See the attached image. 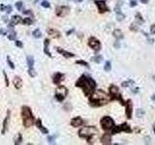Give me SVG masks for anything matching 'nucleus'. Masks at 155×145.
Masks as SVG:
<instances>
[{"instance_id": "9b49d317", "label": "nucleus", "mask_w": 155, "mask_h": 145, "mask_svg": "<svg viewBox=\"0 0 155 145\" xmlns=\"http://www.w3.org/2000/svg\"><path fill=\"white\" fill-rule=\"evenodd\" d=\"M88 45H89L91 48H93L96 52L101 49V43L98 39H96L95 37H90L89 38V40H88Z\"/></svg>"}, {"instance_id": "b1692460", "label": "nucleus", "mask_w": 155, "mask_h": 145, "mask_svg": "<svg viewBox=\"0 0 155 145\" xmlns=\"http://www.w3.org/2000/svg\"><path fill=\"white\" fill-rule=\"evenodd\" d=\"M9 34H7L8 35V39L10 41H16V31L14 30V29H12V28H10L9 27Z\"/></svg>"}, {"instance_id": "37998d69", "label": "nucleus", "mask_w": 155, "mask_h": 145, "mask_svg": "<svg viewBox=\"0 0 155 145\" xmlns=\"http://www.w3.org/2000/svg\"><path fill=\"white\" fill-rule=\"evenodd\" d=\"M130 29H131L132 31H134V32H137V31H138V27H137L136 24H131Z\"/></svg>"}, {"instance_id": "bb28decb", "label": "nucleus", "mask_w": 155, "mask_h": 145, "mask_svg": "<svg viewBox=\"0 0 155 145\" xmlns=\"http://www.w3.org/2000/svg\"><path fill=\"white\" fill-rule=\"evenodd\" d=\"M32 35H33V37L36 38V39H39V38H41L42 37V33L40 31V29H35L34 31L32 32Z\"/></svg>"}, {"instance_id": "c85d7f7f", "label": "nucleus", "mask_w": 155, "mask_h": 145, "mask_svg": "<svg viewBox=\"0 0 155 145\" xmlns=\"http://www.w3.org/2000/svg\"><path fill=\"white\" fill-rule=\"evenodd\" d=\"M91 60L92 61H94L95 63H100V62L103 60V56H102V55H97V56H94V57H92L91 58Z\"/></svg>"}, {"instance_id": "c9c22d12", "label": "nucleus", "mask_w": 155, "mask_h": 145, "mask_svg": "<svg viewBox=\"0 0 155 145\" xmlns=\"http://www.w3.org/2000/svg\"><path fill=\"white\" fill-rule=\"evenodd\" d=\"M22 6H24V4H22L21 1H18L16 3V9L19 10V11H21V10L22 9Z\"/></svg>"}, {"instance_id": "e433bc0d", "label": "nucleus", "mask_w": 155, "mask_h": 145, "mask_svg": "<svg viewBox=\"0 0 155 145\" xmlns=\"http://www.w3.org/2000/svg\"><path fill=\"white\" fill-rule=\"evenodd\" d=\"M42 6L44 8H49V7H51V5H49V3L47 1V0H43V1H42Z\"/></svg>"}, {"instance_id": "a19ab883", "label": "nucleus", "mask_w": 155, "mask_h": 145, "mask_svg": "<svg viewBox=\"0 0 155 145\" xmlns=\"http://www.w3.org/2000/svg\"><path fill=\"white\" fill-rule=\"evenodd\" d=\"M56 138V136H49L48 137V141L49 143H54V139Z\"/></svg>"}, {"instance_id": "e2e57ef3", "label": "nucleus", "mask_w": 155, "mask_h": 145, "mask_svg": "<svg viewBox=\"0 0 155 145\" xmlns=\"http://www.w3.org/2000/svg\"><path fill=\"white\" fill-rule=\"evenodd\" d=\"M153 80L155 81V75H153Z\"/></svg>"}, {"instance_id": "864d4df0", "label": "nucleus", "mask_w": 155, "mask_h": 145, "mask_svg": "<svg viewBox=\"0 0 155 145\" xmlns=\"http://www.w3.org/2000/svg\"><path fill=\"white\" fill-rule=\"evenodd\" d=\"M75 31V29L73 28V29H71V30H69V31H67V33H66V35H71L72 34V32H74Z\"/></svg>"}, {"instance_id": "f704fd0d", "label": "nucleus", "mask_w": 155, "mask_h": 145, "mask_svg": "<svg viewBox=\"0 0 155 145\" xmlns=\"http://www.w3.org/2000/svg\"><path fill=\"white\" fill-rule=\"evenodd\" d=\"M7 62H8L9 67L14 70V69H15V65H14V63H13V62L11 61V59H10V56H7Z\"/></svg>"}, {"instance_id": "4d7b16f0", "label": "nucleus", "mask_w": 155, "mask_h": 145, "mask_svg": "<svg viewBox=\"0 0 155 145\" xmlns=\"http://www.w3.org/2000/svg\"><path fill=\"white\" fill-rule=\"evenodd\" d=\"M144 139H146V143H149V140H150L149 137H146Z\"/></svg>"}, {"instance_id": "412c9836", "label": "nucleus", "mask_w": 155, "mask_h": 145, "mask_svg": "<svg viewBox=\"0 0 155 145\" xmlns=\"http://www.w3.org/2000/svg\"><path fill=\"white\" fill-rule=\"evenodd\" d=\"M56 51L58 52V53H60V54L63 55L65 58H73V57H75V54L71 53V52H69V51H66V50H64V49H62L61 48H56Z\"/></svg>"}, {"instance_id": "f257e3e1", "label": "nucleus", "mask_w": 155, "mask_h": 145, "mask_svg": "<svg viewBox=\"0 0 155 145\" xmlns=\"http://www.w3.org/2000/svg\"><path fill=\"white\" fill-rule=\"evenodd\" d=\"M96 81L90 77H87L85 75H82L76 82V87L81 88L84 95L86 97H89L93 93L95 88H96Z\"/></svg>"}, {"instance_id": "a211bd4d", "label": "nucleus", "mask_w": 155, "mask_h": 145, "mask_svg": "<svg viewBox=\"0 0 155 145\" xmlns=\"http://www.w3.org/2000/svg\"><path fill=\"white\" fill-rule=\"evenodd\" d=\"M70 124H71L72 127L78 128V127L82 126V124H84V120H82L81 117H75V118H73V119L71 120Z\"/></svg>"}, {"instance_id": "dca6fc26", "label": "nucleus", "mask_w": 155, "mask_h": 145, "mask_svg": "<svg viewBox=\"0 0 155 145\" xmlns=\"http://www.w3.org/2000/svg\"><path fill=\"white\" fill-rule=\"evenodd\" d=\"M47 33L49 37H51L52 39H58V38H60V36H61L60 32L54 28H49L47 30Z\"/></svg>"}, {"instance_id": "4c0bfd02", "label": "nucleus", "mask_w": 155, "mask_h": 145, "mask_svg": "<svg viewBox=\"0 0 155 145\" xmlns=\"http://www.w3.org/2000/svg\"><path fill=\"white\" fill-rule=\"evenodd\" d=\"M3 75H4V78H5V83H6V86H9V80H8V77H7V74L5 72V71H3Z\"/></svg>"}, {"instance_id": "052dcab7", "label": "nucleus", "mask_w": 155, "mask_h": 145, "mask_svg": "<svg viewBox=\"0 0 155 145\" xmlns=\"http://www.w3.org/2000/svg\"><path fill=\"white\" fill-rule=\"evenodd\" d=\"M75 1H77V2H82V0H75Z\"/></svg>"}, {"instance_id": "c756f323", "label": "nucleus", "mask_w": 155, "mask_h": 145, "mask_svg": "<svg viewBox=\"0 0 155 145\" xmlns=\"http://www.w3.org/2000/svg\"><path fill=\"white\" fill-rule=\"evenodd\" d=\"M76 64H78V65H81V66H84L85 68H87V69H89V65H88L87 62H85L84 60H78L77 62H76Z\"/></svg>"}, {"instance_id": "f3484780", "label": "nucleus", "mask_w": 155, "mask_h": 145, "mask_svg": "<svg viewBox=\"0 0 155 145\" xmlns=\"http://www.w3.org/2000/svg\"><path fill=\"white\" fill-rule=\"evenodd\" d=\"M21 18L19 16H18V15H16V16H12V18H11V22L9 23V27L10 28H12V27H14L15 25H16V24H19V23H21Z\"/></svg>"}, {"instance_id": "3c124183", "label": "nucleus", "mask_w": 155, "mask_h": 145, "mask_svg": "<svg viewBox=\"0 0 155 145\" xmlns=\"http://www.w3.org/2000/svg\"><path fill=\"white\" fill-rule=\"evenodd\" d=\"M147 41H148V43H149V44H153V43H154L153 39H150L149 37H148V36H147Z\"/></svg>"}, {"instance_id": "5701e85b", "label": "nucleus", "mask_w": 155, "mask_h": 145, "mask_svg": "<svg viewBox=\"0 0 155 145\" xmlns=\"http://www.w3.org/2000/svg\"><path fill=\"white\" fill-rule=\"evenodd\" d=\"M113 35H114V37L116 39V40H121V39L124 38L123 33H122V31L120 30V29H115V30L114 31V33H113Z\"/></svg>"}, {"instance_id": "8fccbe9b", "label": "nucleus", "mask_w": 155, "mask_h": 145, "mask_svg": "<svg viewBox=\"0 0 155 145\" xmlns=\"http://www.w3.org/2000/svg\"><path fill=\"white\" fill-rule=\"evenodd\" d=\"M24 15H29V16H31L32 18H33V14H32V12H31V11H29V10H28V11H24Z\"/></svg>"}, {"instance_id": "49530a36", "label": "nucleus", "mask_w": 155, "mask_h": 145, "mask_svg": "<svg viewBox=\"0 0 155 145\" xmlns=\"http://www.w3.org/2000/svg\"><path fill=\"white\" fill-rule=\"evenodd\" d=\"M114 47L115 48H120V44H119V41H118V40H116V42H115L114 44Z\"/></svg>"}, {"instance_id": "bf43d9fd", "label": "nucleus", "mask_w": 155, "mask_h": 145, "mask_svg": "<svg viewBox=\"0 0 155 145\" xmlns=\"http://www.w3.org/2000/svg\"><path fill=\"white\" fill-rule=\"evenodd\" d=\"M151 100H152V101H155V94L153 95L152 97H151Z\"/></svg>"}, {"instance_id": "423d86ee", "label": "nucleus", "mask_w": 155, "mask_h": 145, "mask_svg": "<svg viewBox=\"0 0 155 145\" xmlns=\"http://www.w3.org/2000/svg\"><path fill=\"white\" fill-rule=\"evenodd\" d=\"M101 127L104 131H111L114 127V121L110 116H104L100 121Z\"/></svg>"}, {"instance_id": "13d9d810", "label": "nucleus", "mask_w": 155, "mask_h": 145, "mask_svg": "<svg viewBox=\"0 0 155 145\" xmlns=\"http://www.w3.org/2000/svg\"><path fill=\"white\" fill-rule=\"evenodd\" d=\"M141 2H143V3H144V4H146V3L148 2V0H141Z\"/></svg>"}, {"instance_id": "1a4fd4ad", "label": "nucleus", "mask_w": 155, "mask_h": 145, "mask_svg": "<svg viewBox=\"0 0 155 145\" xmlns=\"http://www.w3.org/2000/svg\"><path fill=\"white\" fill-rule=\"evenodd\" d=\"M94 2H95V4H96L97 8H98V12L100 13V14H104V13L110 11V9L108 8L105 0H94Z\"/></svg>"}, {"instance_id": "0eeeda50", "label": "nucleus", "mask_w": 155, "mask_h": 145, "mask_svg": "<svg viewBox=\"0 0 155 145\" xmlns=\"http://www.w3.org/2000/svg\"><path fill=\"white\" fill-rule=\"evenodd\" d=\"M67 95H68L67 88L63 86V85H58V87L55 90V99L58 102H63L66 97H67Z\"/></svg>"}, {"instance_id": "680f3d73", "label": "nucleus", "mask_w": 155, "mask_h": 145, "mask_svg": "<svg viewBox=\"0 0 155 145\" xmlns=\"http://www.w3.org/2000/svg\"><path fill=\"white\" fill-rule=\"evenodd\" d=\"M153 131H154V133H155V124L153 125Z\"/></svg>"}, {"instance_id": "a18cd8bd", "label": "nucleus", "mask_w": 155, "mask_h": 145, "mask_svg": "<svg viewBox=\"0 0 155 145\" xmlns=\"http://www.w3.org/2000/svg\"><path fill=\"white\" fill-rule=\"evenodd\" d=\"M137 4H138V2L136 1V0H131V2H130L131 7H135V6H137Z\"/></svg>"}, {"instance_id": "58836bf2", "label": "nucleus", "mask_w": 155, "mask_h": 145, "mask_svg": "<svg viewBox=\"0 0 155 145\" xmlns=\"http://www.w3.org/2000/svg\"><path fill=\"white\" fill-rule=\"evenodd\" d=\"M144 109H138V111H137V115H138V117L141 118V117L144 116Z\"/></svg>"}, {"instance_id": "aec40b11", "label": "nucleus", "mask_w": 155, "mask_h": 145, "mask_svg": "<svg viewBox=\"0 0 155 145\" xmlns=\"http://www.w3.org/2000/svg\"><path fill=\"white\" fill-rule=\"evenodd\" d=\"M13 84H14V86L16 87V89H21L22 87V85H24V82H22V80L21 77H14V80H13Z\"/></svg>"}, {"instance_id": "f03ea898", "label": "nucleus", "mask_w": 155, "mask_h": 145, "mask_svg": "<svg viewBox=\"0 0 155 145\" xmlns=\"http://www.w3.org/2000/svg\"><path fill=\"white\" fill-rule=\"evenodd\" d=\"M111 101L110 95H108L103 90H94L89 96V104L93 107H99L109 104Z\"/></svg>"}, {"instance_id": "6e6552de", "label": "nucleus", "mask_w": 155, "mask_h": 145, "mask_svg": "<svg viewBox=\"0 0 155 145\" xmlns=\"http://www.w3.org/2000/svg\"><path fill=\"white\" fill-rule=\"evenodd\" d=\"M120 131H125V133L130 134V133H132V129L127 123H123V124L119 125V126H115L114 125V127L111 129V134H119Z\"/></svg>"}, {"instance_id": "de8ad7c7", "label": "nucleus", "mask_w": 155, "mask_h": 145, "mask_svg": "<svg viewBox=\"0 0 155 145\" xmlns=\"http://www.w3.org/2000/svg\"><path fill=\"white\" fill-rule=\"evenodd\" d=\"M150 33L151 34H155V24H152L150 27Z\"/></svg>"}, {"instance_id": "2f4dec72", "label": "nucleus", "mask_w": 155, "mask_h": 145, "mask_svg": "<svg viewBox=\"0 0 155 145\" xmlns=\"http://www.w3.org/2000/svg\"><path fill=\"white\" fill-rule=\"evenodd\" d=\"M21 141H22V136H21V134H19L18 136H16V138L15 139V144L16 145L21 144Z\"/></svg>"}, {"instance_id": "4468645a", "label": "nucleus", "mask_w": 155, "mask_h": 145, "mask_svg": "<svg viewBox=\"0 0 155 145\" xmlns=\"http://www.w3.org/2000/svg\"><path fill=\"white\" fill-rule=\"evenodd\" d=\"M10 116H11V111L8 110L7 111V115H6L4 121H3V128H2V131H1L2 134H5L6 131H7V129H8V125H9V121H10Z\"/></svg>"}, {"instance_id": "39448f33", "label": "nucleus", "mask_w": 155, "mask_h": 145, "mask_svg": "<svg viewBox=\"0 0 155 145\" xmlns=\"http://www.w3.org/2000/svg\"><path fill=\"white\" fill-rule=\"evenodd\" d=\"M109 92H110V96L111 98V100H116V101H119L120 104L124 105L125 104V102L123 101L122 96H121V93L119 91V89H118L117 86H115V85L111 84L110 86V89H109Z\"/></svg>"}, {"instance_id": "5fc2aeb1", "label": "nucleus", "mask_w": 155, "mask_h": 145, "mask_svg": "<svg viewBox=\"0 0 155 145\" xmlns=\"http://www.w3.org/2000/svg\"><path fill=\"white\" fill-rule=\"evenodd\" d=\"M2 21L4 22H8V18L7 16H2Z\"/></svg>"}, {"instance_id": "a878e982", "label": "nucleus", "mask_w": 155, "mask_h": 145, "mask_svg": "<svg viewBox=\"0 0 155 145\" xmlns=\"http://www.w3.org/2000/svg\"><path fill=\"white\" fill-rule=\"evenodd\" d=\"M21 22L25 25H31L33 22H34V21L32 19V18H25L21 21Z\"/></svg>"}, {"instance_id": "c03bdc74", "label": "nucleus", "mask_w": 155, "mask_h": 145, "mask_svg": "<svg viewBox=\"0 0 155 145\" xmlns=\"http://www.w3.org/2000/svg\"><path fill=\"white\" fill-rule=\"evenodd\" d=\"M6 12H7V14H10V13H12V6L11 5H8L6 6Z\"/></svg>"}, {"instance_id": "7c9ffc66", "label": "nucleus", "mask_w": 155, "mask_h": 145, "mask_svg": "<svg viewBox=\"0 0 155 145\" xmlns=\"http://www.w3.org/2000/svg\"><path fill=\"white\" fill-rule=\"evenodd\" d=\"M104 70L106 71V72H110L111 70V61H107L106 62V64H105V66H104Z\"/></svg>"}, {"instance_id": "cd10ccee", "label": "nucleus", "mask_w": 155, "mask_h": 145, "mask_svg": "<svg viewBox=\"0 0 155 145\" xmlns=\"http://www.w3.org/2000/svg\"><path fill=\"white\" fill-rule=\"evenodd\" d=\"M115 13H116V19H117L118 21H122L123 19L125 18V15L122 14V13H121V11L115 12Z\"/></svg>"}, {"instance_id": "72a5a7b5", "label": "nucleus", "mask_w": 155, "mask_h": 145, "mask_svg": "<svg viewBox=\"0 0 155 145\" xmlns=\"http://www.w3.org/2000/svg\"><path fill=\"white\" fill-rule=\"evenodd\" d=\"M136 19L140 24L144 23V19H143V18H141V15L140 14V13H137L136 14Z\"/></svg>"}, {"instance_id": "6e6d98bb", "label": "nucleus", "mask_w": 155, "mask_h": 145, "mask_svg": "<svg viewBox=\"0 0 155 145\" xmlns=\"http://www.w3.org/2000/svg\"><path fill=\"white\" fill-rule=\"evenodd\" d=\"M138 91H139V89H138V88H135V89H133V90H132V92H133L134 94H137Z\"/></svg>"}, {"instance_id": "6ab92c4d", "label": "nucleus", "mask_w": 155, "mask_h": 145, "mask_svg": "<svg viewBox=\"0 0 155 145\" xmlns=\"http://www.w3.org/2000/svg\"><path fill=\"white\" fill-rule=\"evenodd\" d=\"M35 125H36V126H37L38 129L41 131V133H42V134H49V130L47 129V128H45L44 126H43L42 120H41V119L35 120Z\"/></svg>"}, {"instance_id": "7ed1b4c3", "label": "nucleus", "mask_w": 155, "mask_h": 145, "mask_svg": "<svg viewBox=\"0 0 155 145\" xmlns=\"http://www.w3.org/2000/svg\"><path fill=\"white\" fill-rule=\"evenodd\" d=\"M99 134L98 130L94 126H86L84 127L79 131V136L81 138H85L87 140L88 144L93 143L92 142V137L95 136L96 134Z\"/></svg>"}, {"instance_id": "ea45409f", "label": "nucleus", "mask_w": 155, "mask_h": 145, "mask_svg": "<svg viewBox=\"0 0 155 145\" xmlns=\"http://www.w3.org/2000/svg\"><path fill=\"white\" fill-rule=\"evenodd\" d=\"M132 83H133V80H127V81H125L122 83V87H128Z\"/></svg>"}, {"instance_id": "20e7f679", "label": "nucleus", "mask_w": 155, "mask_h": 145, "mask_svg": "<svg viewBox=\"0 0 155 145\" xmlns=\"http://www.w3.org/2000/svg\"><path fill=\"white\" fill-rule=\"evenodd\" d=\"M21 118H22V124L25 128L31 127L35 123L34 116L32 114L31 108L27 105H24L21 107Z\"/></svg>"}, {"instance_id": "393cba45", "label": "nucleus", "mask_w": 155, "mask_h": 145, "mask_svg": "<svg viewBox=\"0 0 155 145\" xmlns=\"http://www.w3.org/2000/svg\"><path fill=\"white\" fill-rule=\"evenodd\" d=\"M26 62H27V66L28 68H33V66H34V58H33V56H31V55H29V56L26 57Z\"/></svg>"}, {"instance_id": "9d476101", "label": "nucleus", "mask_w": 155, "mask_h": 145, "mask_svg": "<svg viewBox=\"0 0 155 145\" xmlns=\"http://www.w3.org/2000/svg\"><path fill=\"white\" fill-rule=\"evenodd\" d=\"M69 13H70V8L68 6H59V7H56V10H55V15L59 18H64Z\"/></svg>"}, {"instance_id": "2eb2a0df", "label": "nucleus", "mask_w": 155, "mask_h": 145, "mask_svg": "<svg viewBox=\"0 0 155 145\" xmlns=\"http://www.w3.org/2000/svg\"><path fill=\"white\" fill-rule=\"evenodd\" d=\"M101 143L104 145H110L111 144V134H104L101 136Z\"/></svg>"}, {"instance_id": "f8f14e48", "label": "nucleus", "mask_w": 155, "mask_h": 145, "mask_svg": "<svg viewBox=\"0 0 155 145\" xmlns=\"http://www.w3.org/2000/svg\"><path fill=\"white\" fill-rule=\"evenodd\" d=\"M125 108H126V116L128 119H132V112H133V104H132L131 100H128L127 102H125Z\"/></svg>"}, {"instance_id": "473e14b6", "label": "nucleus", "mask_w": 155, "mask_h": 145, "mask_svg": "<svg viewBox=\"0 0 155 145\" xmlns=\"http://www.w3.org/2000/svg\"><path fill=\"white\" fill-rule=\"evenodd\" d=\"M28 75H30L31 77H35L36 75H37V72H36V71L33 68H29L28 69Z\"/></svg>"}, {"instance_id": "79ce46f5", "label": "nucleus", "mask_w": 155, "mask_h": 145, "mask_svg": "<svg viewBox=\"0 0 155 145\" xmlns=\"http://www.w3.org/2000/svg\"><path fill=\"white\" fill-rule=\"evenodd\" d=\"M16 45L18 48H24V44L21 42V41H18V40H16Z\"/></svg>"}, {"instance_id": "09e8293b", "label": "nucleus", "mask_w": 155, "mask_h": 145, "mask_svg": "<svg viewBox=\"0 0 155 145\" xmlns=\"http://www.w3.org/2000/svg\"><path fill=\"white\" fill-rule=\"evenodd\" d=\"M0 35H2V36H6L7 35V32H6L4 29H2V28H0Z\"/></svg>"}, {"instance_id": "4be33fe9", "label": "nucleus", "mask_w": 155, "mask_h": 145, "mask_svg": "<svg viewBox=\"0 0 155 145\" xmlns=\"http://www.w3.org/2000/svg\"><path fill=\"white\" fill-rule=\"evenodd\" d=\"M49 39H46V40L44 41V53L47 54L49 57H51L52 55L49 50Z\"/></svg>"}, {"instance_id": "603ef678", "label": "nucleus", "mask_w": 155, "mask_h": 145, "mask_svg": "<svg viewBox=\"0 0 155 145\" xmlns=\"http://www.w3.org/2000/svg\"><path fill=\"white\" fill-rule=\"evenodd\" d=\"M5 9H6V6H4L3 4L0 5V11H5Z\"/></svg>"}, {"instance_id": "ddd939ff", "label": "nucleus", "mask_w": 155, "mask_h": 145, "mask_svg": "<svg viewBox=\"0 0 155 145\" xmlns=\"http://www.w3.org/2000/svg\"><path fill=\"white\" fill-rule=\"evenodd\" d=\"M64 77H65V75L61 74V72H55V74L52 75V82H54V84L59 85L62 81H63Z\"/></svg>"}]
</instances>
